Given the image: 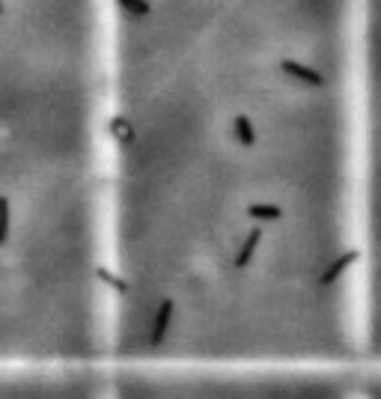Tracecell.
<instances>
[{"label":"cell","mask_w":381,"mask_h":399,"mask_svg":"<svg viewBox=\"0 0 381 399\" xmlns=\"http://www.w3.org/2000/svg\"><path fill=\"white\" fill-rule=\"evenodd\" d=\"M105 399H373V369H107Z\"/></svg>","instance_id":"obj_1"},{"label":"cell","mask_w":381,"mask_h":399,"mask_svg":"<svg viewBox=\"0 0 381 399\" xmlns=\"http://www.w3.org/2000/svg\"><path fill=\"white\" fill-rule=\"evenodd\" d=\"M107 369L0 373V399H105Z\"/></svg>","instance_id":"obj_2"},{"label":"cell","mask_w":381,"mask_h":399,"mask_svg":"<svg viewBox=\"0 0 381 399\" xmlns=\"http://www.w3.org/2000/svg\"><path fill=\"white\" fill-rule=\"evenodd\" d=\"M230 138L239 143L241 149H257L259 147V131L257 125H253V120L248 114H235L232 116V134Z\"/></svg>","instance_id":"obj_3"},{"label":"cell","mask_w":381,"mask_h":399,"mask_svg":"<svg viewBox=\"0 0 381 399\" xmlns=\"http://www.w3.org/2000/svg\"><path fill=\"white\" fill-rule=\"evenodd\" d=\"M280 69L286 72V75H292L298 80H304V84H310V87H325V78L316 72L313 66H304V63H298V60H280Z\"/></svg>","instance_id":"obj_4"},{"label":"cell","mask_w":381,"mask_h":399,"mask_svg":"<svg viewBox=\"0 0 381 399\" xmlns=\"http://www.w3.org/2000/svg\"><path fill=\"white\" fill-rule=\"evenodd\" d=\"M125 12H131V15H138V18H143V15H149V3L146 0H116Z\"/></svg>","instance_id":"obj_5"},{"label":"cell","mask_w":381,"mask_h":399,"mask_svg":"<svg viewBox=\"0 0 381 399\" xmlns=\"http://www.w3.org/2000/svg\"><path fill=\"white\" fill-rule=\"evenodd\" d=\"M0 15H3V0H0Z\"/></svg>","instance_id":"obj_6"}]
</instances>
